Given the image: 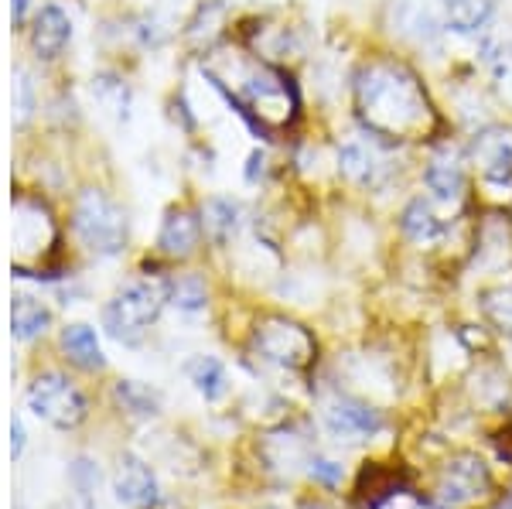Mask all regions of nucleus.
<instances>
[{"label": "nucleus", "mask_w": 512, "mask_h": 509, "mask_svg": "<svg viewBox=\"0 0 512 509\" xmlns=\"http://www.w3.org/2000/svg\"><path fill=\"white\" fill-rule=\"evenodd\" d=\"M65 509H93V506H89V496H82V499H76L72 506H65Z\"/></svg>", "instance_id": "nucleus-29"}, {"label": "nucleus", "mask_w": 512, "mask_h": 509, "mask_svg": "<svg viewBox=\"0 0 512 509\" xmlns=\"http://www.w3.org/2000/svg\"><path fill=\"white\" fill-rule=\"evenodd\" d=\"M48 325H52V311L41 305L38 298H28V294L14 298V305H11V332H14V339L31 342V339H38V335L45 332Z\"/></svg>", "instance_id": "nucleus-16"}, {"label": "nucleus", "mask_w": 512, "mask_h": 509, "mask_svg": "<svg viewBox=\"0 0 512 509\" xmlns=\"http://www.w3.org/2000/svg\"><path fill=\"white\" fill-rule=\"evenodd\" d=\"M485 311L502 332H512V287H499V291L485 294Z\"/></svg>", "instance_id": "nucleus-23"}, {"label": "nucleus", "mask_w": 512, "mask_h": 509, "mask_svg": "<svg viewBox=\"0 0 512 509\" xmlns=\"http://www.w3.org/2000/svg\"><path fill=\"white\" fill-rule=\"evenodd\" d=\"M117 400L137 417H154L161 407L158 393H154L151 387H144V383H137V380H120L117 383Z\"/></svg>", "instance_id": "nucleus-20"}, {"label": "nucleus", "mask_w": 512, "mask_h": 509, "mask_svg": "<svg viewBox=\"0 0 512 509\" xmlns=\"http://www.w3.org/2000/svg\"><path fill=\"white\" fill-rule=\"evenodd\" d=\"M72 479H76L79 496H89V492L99 486V469L93 462H86V458H79L76 469H72Z\"/></svg>", "instance_id": "nucleus-26"}, {"label": "nucleus", "mask_w": 512, "mask_h": 509, "mask_svg": "<svg viewBox=\"0 0 512 509\" xmlns=\"http://www.w3.org/2000/svg\"><path fill=\"white\" fill-rule=\"evenodd\" d=\"M168 301L175 308H181V311H198V308L205 305V284H202V277L185 274V277H178V281H171L168 284Z\"/></svg>", "instance_id": "nucleus-21"}, {"label": "nucleus", "mask_w": 512, "mask_h": 509, "mask_svg": "<svg viewBox=\"0 0 512 509\" xmlns=\"http://www.w3.org/2000/svg\"><path fill=\"white\" fill-rule=\"evenodd\" d=\"M76 233L96 257H117L127 243V219L103 192H82L76 202Z\"/></svg>", "instance_id": "nucleus-3"}, {"label": "nucleus", "mask_w": 512, "mask_h": 509, "mask_svg": "<svg viewBox=\"0 0 512 509\" xmlns=\"http://www.w3.org/2000/svg\"><path fill=\"white\" fill-rule=\"evenodd\" d=\"M28 410L38 421L52 424L59 431H72L86 421L89 404L82 390L62 373H41L28 390Z\"/></svg>", "instance_id": "nucleus-4"}, {"label": "nucleus", "mask_w": 512, "mask_h": 509, "mask_svg": "<svg viewBox=\"0 0 512 509\" xmlns=\"http://www.w3.org/2000/svg\"><path fill=\"white\" fill-rule=\"evenodd\" d=\"M198 236H202V223H198L192 212L171 209L161 226L158 246H161V253H168V257H188V253L198 246Z\"/></svg>", "instance_id": "nucleus-12"}, {"label": "nucleus", "mask_w": 512, "mask_h": 509, "mask_svg": "<svg viewBox=\"0 0 512 509\" xmlns=\"http://www.w3.org/2000/svg\"><path fill=\"white\" fill-rule=\"evenodd\" d=\"M93 96L106 106V110L113 113V117H127L130 93H127V86H123L120 79H113V76H99V79H93Z\"/></svg>", "instance_id": "nucleus-22"}, {"label": "nucleus", "mask_w": 512, "mask_h": 509, "mask_svg": "<svg viewBox=\"0 0 512 509\" xmlns=\"http://www.w3.org/2000/svg\"><path fill=\"white\" fill-rule=\"evenodd\" d=\"M164 301H168V287L158 281H134L127 284L110 305L103 308V328L123 346H137L144 332L158 322Z\"/></svg>", "instance_id": "nucleus-2"}, {"label": "nucleus", "mask_w": 512, "mask_h": 509, "mask_svg": "<svg viewBox=\"0 0 512 509\" xmlns=\"http://www.w3.org/2000/svg\"><path fill=\"white\" fill-rule=\"evenodd\" d=\"M311 479L325 482V486H338L342 482V465L332 462V458H311Z\"/></svg>", "instance_id": "nucleus-25"}, {"label": "nucleus", "mask_w": 512, "mask_h": 509, "mask_svg": "<svg viewBox=\"0 0 512 509\" xmlns=\"http://www.w3.org/2000/svg\"><path fill=\"white\" fill-rule=\"evenodd\" d=\"M24 7H28V0H11V14H14V24L24 21Z\"/></svg>", "instance_id": "nucleus-28"}, {"label": "nucleus", "mask_w": 512, "mask_h": 509, "mask_svg": "<svg viewBox=\"0 0 512 509\" xmlns=\"http://www.w3.org/2000/svg\"><path fill=\"white\" fill-rule=\"evenodd\" d=\"M499 509H512V503H506V506H499Z\"/></svg>", "instance_id": "nucleus-30"}, {"label": "nucleus", "mask_w": 512, "mask_h": 509, "mask_svg": "<svg viewBox=\"0 0 512 509\" xmlns=\"http://www.w3.org/2000/svg\"><path fill=\"white\" fill-rule=\"evenodd\" d=\"M355 100L366 127L379 137H407L427 123V96L414 72L396 62H373L359 72Z\"/></svg>", "instance_id": "nucleus-1"}, {"label": "nucleus", "mask_w": 512, "mask_h": 509, "mask_svg": "<svg viewBox=\"0 0 512 509\" xmlns=\"http://www.w3.org/2000/svg\"><path fill=\"white\" fill-rule=\"evenodd\" d=\"M475 164L492 182H512V130L492 127L485 134H478Z\"/></svg>", "instance_id": "nucleus-9"}, {"label": "nucleus", "mask_w": 512, "mask_h": 509, "mask_svg": "<svg viewBox=\"0 0 512 509\" xmlns=\"http://www.w3.org/2000/svg\"><path fill=\"white\" fill-rule=\"evenodd\" d=\"M72 38V24L69 18L59 11V7H41V14L35 18V28H31V45L41 59H59Z\"/></svg>", "instance_id": "nucleus-11"}, {"label": "nucleus", "mask_w": 512, "mask_h": 509, "mask_svg": "<svg viewBox=\"0 0 512 509\" xmlns=\"http://www.w3.org/2000/svg\"><path fill=\"white\" fill-rule=\"evenodd\" d=\"M427 188L437 195V199L451 202L461 195V188H465V175H461V164L454 154H434L431 164H427V175H424Z\"/></svg>", "instance_id": "nucleus-15"}, {"label": "nucleus", "mask_w": 512, "mask_h": 509, "mask_svg": "<svg viewBox=\"0 0 512 509\" xmlns=\"http://www.w3.org/2000/svg\"><path fill=\"white\" fill-rule=\"evenodd\" d=\"M253 346L263 359H267V363L284 366V369L308 366L311 352H315L311 335L294 322H267L263 328H256Z\"/></svg>", "instance_id": "nucleus-5"}, {"label": "nucleus", "mask_w": 512, "mask_h": 509, "mask_svg": "<svg viewBox=\"0 0 512 509\" xmlns=\"http://www.w3.org/2000/svg\"><path fill=\"white\" fill-rule=\"evenodd\" d=\"M338 168H342V175L349 178L352 185L373 188V185H379V178H383L386 161L376 144L349 141V144H342V151H338Z\"/></svg>", "instance_id": "nucleus-10"}, {"label": "nucleus", "mask_w": 512, "mask_h": 509, "mask_svg": "<svg viewBox=\"0 0 512 509\" xmlns=\"http://www.w3.org/2000/svg\"><path fill=\"white\" fill-rule=\"evenodd\" d=\"M441 219L434 216V209H431V202H424V199H414L403 209V233L410 236V240H417V243H431L441 236Z\"/></svg>", "instance_id": "nucleus-19"}, {"label": "nucleus", "mask_w": 512, "mask_h": 509, "mask_svg": "<svg viewBox=\"0 0 512 509\" xmlns=\"http://www.w3.org/2000/svg\"><path fill=\"white\" fill-rule=\"evenodd\" d=\"M202 229L212 243H229L239 229V209L229 199H212L205 205V219H202Z\"/></svg>", "instance_id": "nucleus-18"}, {"label": "nucleus", "mask_w": 512, "mask_h": 509, "mask_svg": "<svg viewBox=\"0 0 512 509\" xmlns=\"http://www.w3.org/2000/svg\"><path fill=\"white\" fill-rule=\"evenodd\" d=\"M62 349L65 356L72 359L76 366L82 369H103L106 359H103V349H99V339L89 325H69L62 332Z\"/></svg>", "instance_id": "nucleus-17"}, {"label": "nucleus", "mask_w": 512, "mask_h": 509, "mask_svg": "<svg viewBox=\"0 0 512 509\" xmlns=\"http://www.w3.org/2000/svg\"><path fill=\"white\" fill-rule=\"evenodd\" d=\"M485 489H489V469H485L482 458L458 455V458H451L441 472V482H437V506L461 509V506L475 503Z\"/></svg>", "instance_id": "nucleus-6"}, {"label": "nucleus", "mask_w": 512, "mask_h": 509, "mask_svg": "<svg viewBox=\"0 0 512 509\" xmlns=\"http://www.w3.org/2000/svg\"><path fill=\"white\" fill-rule=\"evenodd\" d=\"M24 441H28V434H24L21 417H11V458L24 455Z\"/></svg>", "instance_id": "nucleus-27"}, {"label": "nucleus", "mask_w": 512, "mask_h": 509, "mask_svg": "<svg viewBox=\"0 0 512 509\" xmlns=\"http://www.w3.org/2000/svg\"><path fill=\"white\" fill-rule=\"evenodd\" d=\"M185 373H188V383H192L209 404H216V400L226 397L229 376H226V366H222L216 356H195L192 363L185 366Z\"/></svg>", "instance_id": "nucleus-14"}, {"label": "nucleus", "mask_w": 512, "mask_h": 509, "mask_svg": "<svg viewBox=\"0 0 512 509\" xmlns=\"http://www.w3.org/2000/svg\"><path fill=\"white\" fill-rule=\"evenodd\" d=\"M441 18L458 35H475L492 18V0H437Z\"/></svg>", "instance_id": "nucleus-13"}, {"label": "nucleus", "mask_w": 512, "mask_h": 509, "mask_svg": "<svg viewBox=\"0 0 512 509\" xmlns=\"http://www.w3.org/2000/svg\"><path fill=\"white\" fill-rule=\"evenodd\" d=\"M113 492L123 506L130 509H154L161 499L158 489V475H154L151 465L137 455H123L117 465V475H113Z\"/></svg>", "instance_id": "nucleus-8"}, {"label": "nucleus", "mask_w": 512, "mask_h": 509, "mask_svg": "<svg viewBox=\"0 0 512 509\" xmlns=\"http://www.w3.org/2000/svg\"><path fill=\"white\" fill-rule=\"evenodd\" d=\"M321 421L338 441H369L383 431V414L355 397H332L321 410Z\"/></svg>", "instance_id": "nucleus-7"}, {"label": "nucleus", "mask_w": 512, "mask_h": 509, "mask_svg": "<svg viewBox=\"0 0 512 509\" xmlns=\"http://www.w3.org/2000/svg\"><path fill=\"white\" fill-rule=\"evenodd\" d=\"M14 110H18V123H24L35 110V89H31L28 72L18 69L14 72Z\"/></svg>", "instance_id": "nucleus-24"}, {"label": "nucleus", "mask_w": 512, "mask_h": 509, "mask_svg": "<svg viewBox=\"0 0 512 509\" xmlns=\"http://www.w3.org/2000/svg\"><path fill=\"white\" fill-rule=\"evenodd\" d=\"M270 509H274V506H270Z\"/></svg>", "instance_id": "nucleus-31"}]
</instances>
